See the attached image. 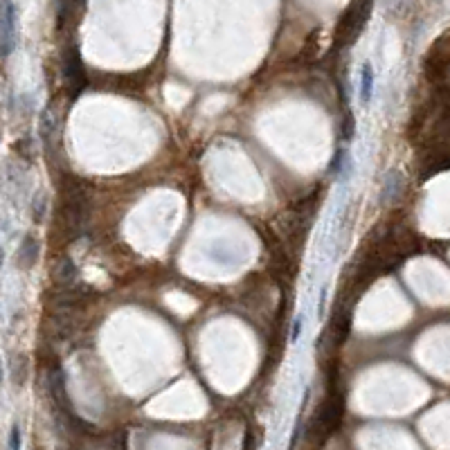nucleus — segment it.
<instances>
[{"mask_svg": "<svg viewBox=\"0 0 450 450\" xmlns=\"http://www.w3.org/2000/svg\"><path fill=\"white\" fill-rule=\"evenodd\" d=\"M45 207H48V201H45V196L39 194V199L34 196V203H32V216H34V221L41 223L43 221V216H45Z\"/></svg>", "mask_w": 450, "mask_h": 450, "instance_id": "4", "label": "nucleus"}, {"mask_svg": "<svg viewBox=\"0 0 450 450\" xmlns=\"http://www.w3.org/2000/svg\"><path fill=\"white\" fill-rule=\"evenodd\" d=\"M325 302H327V291H325V288H322V293H320V302H318V306H320V315H322V311H325Z\"/></svg>", "mask_w": 450, "mask_h": 450, "instance_id": "7", "label": "nucleus"}, {"mask_svg": "<svg viewBox=\"0 0 450 450\" xmlns=\"http://www.w3.org/2000/svg\"><path fill=\"white\" fill-rule=\"evenodd\" d=\"M16 20H18V9L11 0H3V9H0V50H3V59L11 54L16 45Z\"/></svg>", "mask_w": 450, "mask_h": 450, "instance_id": "1", "label": "nucleus"}, {"mask_svg": "<svg viewBox=\"0 0 450 450\" xmlns=\"http://www.w3.org/2000/svg\"><path fill=\"white\" fill-rule=\"evenodd\" d=\"M302 331H304V315L299 313V315H295L293 325H291V342H293V344L299 340V336H302Z\"/></svg>", "mask_w": 450, "mask_h": 450, "instance_id": "5", "label": "nucleus"}, {"mask_svg": "<svg viewBox=\"0 0 450 450\" xmlns=\"http://www.w3.org/2000/svg\"><path fill=\"white\" fill-rule=\"evenodd\" d=\"M37 259H39V241L34 239L32 235H27L25 239L20 241V246H18L16 263H18L23 270H30L34 263H37Z\"/></svg>", "mask_w": 450, "mask_h": 450, "instance_id": "2", "label": "nucleus"}, {"mask_svg": "<svg viewBox=\"0 0 450 450\" xmlns=\"http://www.w3.org/2000/svg\"><path fill=\"white\" fill-rule=\"evenodd\" d=\"M7 446L11 450L20 448V428H18V423H14V428H11V437H9V444Z\"/></svg>", "mask_w": 450, "mask_h": 450, "instance_id": "6", "label": "nucleus"}, {"mask_svg": "<svg viewBox=\"0 0 450 450\" xmlns=\"http://www.w3.org/2000/svg\"><path fill=\"white\" fill-rule=\"evenodd\" d=\"M372 92H374V68L369 61H365L361 70V101L363 104L372 101Z\"/></svg>", "mask_w": 450, "mask_h": 450, "instance_id": "3", "label": "nucleus"}]
</instances>
